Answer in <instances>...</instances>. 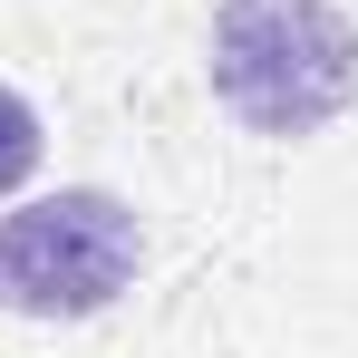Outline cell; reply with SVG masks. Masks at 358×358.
<instances>
[{
	"label": "cell",
	"mask_w": 358,
	"mask_h": 358,
	"mask_svg": "<svg viewBox=\"0 0 358 358\" xmlns=\"http://www.w3.org/2000/svg\"><path fill=\"white\" fill-rule=\"evenodd\" d=\"M203 78L242 136L300 145L358 97V20L339 0H213Z\"/></svg>",
	"instance_id": "obj_1"
},
{
	"label": "cell",
	"mask_w": 358,
	"mask_h": 358,
	"mask_svg": "<svg viewBox=\"0 0 358 358\" xmlns=\"http://www.w3.org/2000/svg\"><path fill=\"white\" fill-rule=\"evenodd\" d=\"M145 271V223L107 184H59L0 213V310L10 320H97Z\"/></svg>",
	"instance_id": "obj_2"
},
{
	"label": "cell",
	"mask_w": 358,
	"mask_h": 358,
	"mask_svg": "<svg viewBox=\"0 0 358 358\" xmlns=\"http://www.w3.org/2000/svg\"><path fill=\"white\" fill-rule=\"evenodd\" d=\"M39 155H49V126H39V107H29V97L0 78V203L39 175Z\"/></svg>",
	"instance_id": "obj_3"
}]
</instances>
